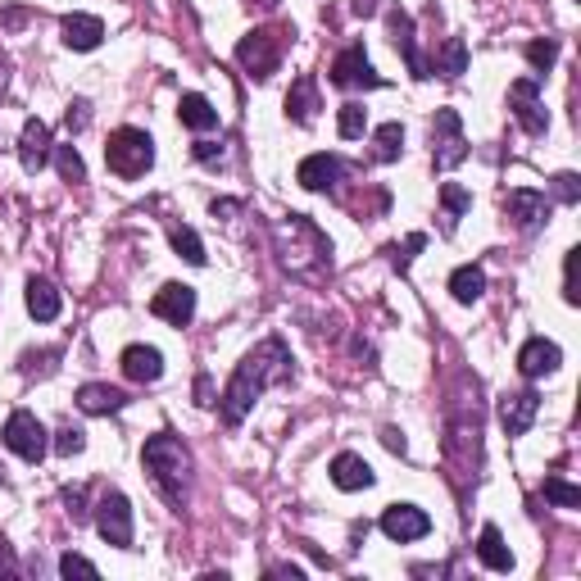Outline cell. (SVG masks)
<instances>
[{
	"instance_id": "cell-37",
	"label": "cell",
	"mask_w": 581,
	"mask_h": 581,
	"mask_svg": "<svg viewBox=\"0 0 581 581\" xmlns=\"http://www.w3.org/2000/svg\"><path fill=\"white\" fill-rule=\"evenodd\" d=\"M577 259H581V250H568V259H563V300H568V305H577V300H581V291H577Z\"/></svg>"
},
{
	"instance_id": "cell-21",
	"label": "cell",
	"mask_w": 581,
	"mask_h": 581,
	"mask_svg": "<svg viewBox=\"0 0 581 581\" xmlns=\"http://www.w3.org/2000/svg\"><path fill=\"white\" fill-rule=\"evenodd\" d=\"M64 32V46L69 50H96L100 41H105V23L96 19V14H69V19L60 23Z\"/></svg>"
},
{
	"instance_id": "cell-23",
	"label": "cell",
	"mask_w": 581,
	"mask_h": 581,
	"mask_svg": "<svg viewBox=\"0 0 581 581\" xmlns=\"http://www.w3.org/2000/svg\"><path fill=\"white\" fill-rule=\"evenodd\" d=\"M60 291H55V282H46V277H32L28 282V314L37 318V323H55L60 318Z\"/></svg>"
},
{
	"instance_id": "cell-15",
	"label": "cell",
	"mask_w": 581,
	"mask_h": 581,
	"mask_svg": "<svg viewBox=\"0 0 581 581\" xmlns=\"http://www.w3.org/2000/svg\"><path fill=\"white\" fill-rule=\"evenodd\" d=\"M536 414H541V395L536 391L504 395V404H500V423L509 436H527V427L536 423Z\"/></svg>"
},
{
	"instance_id": "cell-1",
	"label": "cell",
	"mask_w": 581,
	"mask_h": 581,
	"mask_svg": "<svg viewBox=\"0 0 581 581\" xmlns=\"http://www.w3.org/2000/svg\"><path fill=\"white\" fill-rule=\"evenodd\" d=\"M291 377V350H286L282 336H268V341H259L255 350H250L246 359L237 364V373H232V382H227L223 400H218V414H223L227 427H241L246 423V414L255 409V400L268 391V386L286 382Z\"/></svg>"
},
{
	"instance_id": "cell-45",
	"label": "cell",
	"mask_w": 581,
	"mask_h": 581,
	"mask_svg": "<svg viewBox=\"0 0 581 581\" xmlns=\"http://www.w3.org/2000/svg\"><path fill=\"white\" fill-rule=\"evenodd\" d=\"M218 214H241V205H237V200H214V218Z\"/></svg>"
},
{
	"instance_id": "cell-49",
	"label": "cell",
	"mask_w": 581,
	"mask_h": 581,
	"mask_svg": "<svg viewBox=\"0 0 581 581\" xmlns=\"http://www.w3.org/2000/svg\"><path fill=\"white\" fill-rule=\"evenodd\" d=\"M5 78H10V64L0 60V96H5Z\"/></svg>"
},
{
	"instance_id": "cell-24",
	"label": "cell",
	"mask_w": 581,
	"mask_h": 581,
	"mask_svg": "<svg viewBox=\"0 0 581 581\" xmlns=\"http://www.w3.org/2000/svg\"><path fill=\"white\" fill-rule=\"evenodd\" d=\"M477 559H482L491 572H513V550L504 545L500 527H491V522H486L482 536H477Z\"/></svg>"
},
{
	"instance_id": "cell-16",
	"label": "cell",
	"mask_w": 581,
	"mask_h": 581,
	"mask_svg": "<svg viewBox=\"0 0 581 581\" xmlns=\"http://www.w3.org/2000/svg\"><path fill=\"white\" fill-rule=\"evenodd\" d=\"M341 173H345V164L336 155H309V159H300L296 182L305 191H332L341 182Z\"/></svg>"
},
{
	"instance_id": "cell-48",
	"label": "cell",
	"mask_w": 581,
	"mask_h": 581,
	"mask_svg": "<svg viewBox=\"0 0 581 581\" xmlns=\"http://www.w3.org/2000/svg\"><path fill=\"white\" fill-rule=\"evenodd\" d=\"M196 395H200V404H209V377H200V382H196Z\"/></svg>"
},
{
	"instance_id": "cell-40",
	"label": "cell",
	"mask_w": 581,
	"mask_h": 581,
	"mask_svg": "<svg viewBox=\"0 0 581 581\" xmlns=\"http://www.w3.org/2000/svg\"><path fill=\"white\" fill-rule=\"evenodd\" d=\"M554 196H559L563 205H577V200H581V182H577V173H559V178H554Z\"/></svg>"
},
{
	"instance_id": "cell-11",
	"label": "cell",
	"mask_w": 581,
	"mask_h": 581,
	"mask_svg": "<svg viewBox=\"0 0 581 581\" xmlns=\"http://www.w3.org/2000/svg\"><path fill=\"white\" fill-rule=\"evenodd\" d=\"M150 314L164 318V323H173V327H187L191 318H196V291H191L187 282L159 286L155 300H150Z\"/></svg>"
},
{
	"instance_id": "cell-30",
	"label": "cell",
	"mask_w": 581,
	"mask_h": 581,
	"mask_svg": "<svg viewBox=\"0 0 581 581\" xmlns=\"http://www.w3.org/2000/svg\"><path fill=\"white\" fill-rule=\"evenodd\" d=\"M168 241H173V250H178V255L187 259V264H205V259H209V255H205V241H200L196 232H191V227H182V223H178V227H168Z\"/></svg>"
},
{
	"instance_id": "cell-43",
	"label": "cell",
	"mask_w": 581,
	"mask_h": 581,
	"mask_svg": "<svg viewBox=\"0 0 581 581\" xmlns=\"http://www.w3.org/2000/svg\"><path fill=\"white\" fill-rule=\"evenodd\" d=\"M196 159L200 164H218V159H223V146H218V141H196Z\"/></svg>"
},
{
	"instance_id": "cell-28",
	"label": "cell",
	"mask_w": 581,
	"mask_h": 581,
	"mask_svg": "<svg viewBox=\"0 0 581 581\" xmlns=\"http://www.w3.org/2000/svg\"><path fill=\"white\" fill-rule=\"evenodd\" d=\"M432 73H445V78H463V73H468V46H463V37H445L441 41Z\"/></svg>"
},
{
	"instance_id": "cell-19",
	"label": "cell",
	"mask_w": 581,
	"mask_h": 581,
	"mask_svg": "<svg viewBox=\"0 0 581 581\" xmlns=\"http://www.w3.org/2000/svg\"><path fill=\"white\" fill-rule=\"evenodd\" d=\"M123 373H128V382H159V377H164V355H159L155 345H128V350H123Z\"/></svg>"
},
{
	"instance_id": "cell-4",
	"label": "cell",
	"mask_w": 581,
	"mask_h": 581,
	"mask_svg": "<svg viewBox=\"0 0 581 581\" xmlns=\"http://www.w3.org/2000/svg\"><path fill=\"white\" fill-rule=\"evenodd\" d=\"M105 164H109V173H119V178H141V173L155 164V141H150L141 128L109 132V141H105Z\"/></svg>"
},
{
	"instance_id": "cell-29",
	"label": "cell",
	"mask_w": 581,
	"mask_h": 581,
	"mask_svg": "<svg viewBox=\"0 0 581 581\" xmlns=\"http://www.w3.org/2000/svg\"><path fill=\"white\" fill-rule=\"evenodd\" d=\"M373 141H377V164H395L400 159V150H404V128L400 123H382V128L373 132Z\"/></svg>"
},
{
	"instance_id": "cell-25",
	"label": "cell",
	"mask_w": 581,
	"mask_h": 581,
	"mask_svg": "<svg viewBox=\"0 0 581 581\" xmlns=\"http://www.w3.org/2000/svg\"><path fill=\"white\" fill-rule=\"evenodd\" d=\"M178 119H182V128H191V132H209V128H218V109L209 105L200 91H187L178 105Z\"/></svg>"
},
{
	"instance_id": "cell-13",
	"label": "cell",
	"mask_w": 581,
	"mask_h": 581,
	"mask_svg": "<svg viewBox=\"0 0 581 581\" xmlns=\"http://www.w3.org/2000/svg\"><path fill=\"white\" fill-rule=\"evenodd\" d=\"M382 532L391 536V541H423L427 532H432V518H427L418 504H391V509L382 513Z\"/></svg>"
},
{
	"instance_id": "cell-42",
	"label": "cell",
	"mask_w": 581,
	"mask_h": 581,
	"mask_svg": "<svg viewBox=\"0 0 581 581\" xmlns=\"http://www.w3.org/2000/svg\"><path fill=\"white\" fill-rule=\"evenodd\" d=\"M64 504H69V518L82 522L87 518V486H69V491H64Z\"/></svg>"
},
{
	"instance_id": "cell-18",
	"label": "cell",
	"mask_w": 581,
	"mask_h": 581,
	"mask_svg": "<svg viewBox=\"0 0 581 581\" xmlns=\"http://www.w3.org/2000/svg\"><path fill=\"white\" fill-rule=\"evenodd\" d=\"M391 37H395V50L404 55V64H409V73L414 78H432V64L418 55V41H414V19L404 10H391Z\"/></svg>"
},
{
	"instance_id": "cell-9",
	"label": "cell",
	"mask_w": 581,
	"mask_h": 581,
	"mask_svg": "<svg viewBox=\"0 0 581 581\" xmlns=\"http://www.w3.org/2000/svg\"><path fill=\"white\" fill-rule=\"evenodd\" d=\"M509 109H513V119L522 123L527 137H541V132L550 128V114H545V105H541V87H536V78L513 82V87H509Z\"/></svg>"
},
{
	"instance_id": "cell-31",
	"label": "cell",
	"mask_w": 581,
	"mask_h": 581,
	"mask_svg": "<svg viewBox=\"0 0 581 581\" xmlns=\"http://www.w3.org/2000/svg\"><path fill=\"white\" fill-rule=\"evenodd\" d=\"M545 500L559 509H581V486L563 482V477H545Z\"/></svg>"
},
{
	"instance_id": "cell-41",
	"label": "cell",
	"mask_w": 581,
	"mask_h": 581,
	"mask_svg": "<svg viewBox=\"0 0 581 581\" xmlns=\"http://www.w3.org/2000/svg\"><path fill=\"white\" fill-rule=\"evenodd\" d=\"M87 123H91V105H87V100H73L69 114H64V128H69V132H82Z\"/></svg>"
},
{
	"instance_id": "cell-10",
	"label": "cell",
	"mask_w": 581,
	"mask_h": 581,
	"mask_svg": "<svg viewBox=\"0 0 581 581\" xmlns=\"http://www.w3.org/2000/svg\"><path fill=\"white\" fill-rule=\"evenodd\" d=\"M382 73L368 64V55H364V46H345L341 55L332 60V87H341V91H350V87H382Z\"/></svg>"
},
{
	"instance_id": "cell-35",
	"label": "cell",
	"mask_w": 581,
	"mask_h": 581,
	"mask_svg": "<svg viewBox=\"0 0 581 581\" xmlns=\"http://www.w3.org/2000/svg\"><path fill=\"white\" fill-rule=\"evenodd\" d=\"M527 60H532V69L536 73H550L554 69V60H559V41H532V46H527Z\"/></svg>"
},
{
	"instance_id": "cell-44",
	"label": "cell",
	"mask_w": 581,
	"mask_h": 581,
	"mask_svg": "<svg viewBox=\"0 0 581 581\" xmlns=\"http://www.w3.org/2000/svg\"><path fill=\"white\" fill-rule=\"evenodd\" d=\"M382 441H386V450L404 454V436H400V432H395V427H386V432H382Z\"/></svg>"
},
{
	"instance_id": "cell-22",
	"label": "cell",
	"mask_w": 581,
	"mask_h": 581,
	"mask_svg": "<svg viewBox=\"0 0 581 581\" xmlns=\"http://www.w3.org/2000/svg\"><path fill=\"white\" fill-rule=\"evenodd\" d=\"M123 404H128V395H123L119 386H105V382L78 386V409H82V414H119Z\"/></svg>"
},
{
	"instance_id": "cell-14",
	"label": "cell",
	"mask_w": 581,
	"mask_h": 581,
	"mask_svg": "<svg viewBox=\"0 0 581 581\" xmlns=\"http://www.w3.org/2000/svg\"><path fill=\"white\" fill-rule=\"evenodd\" d=\"M327 473H332V486H341V491H368V486L377 482L373 463H368L364 454H350V450H345V454H336Z\"/></svg>"
},
{
	"instance_id": "cell-5",
	"label": "cell",
	"mask_w": 581,
	"mask_h": 581,
	"mask_svg": "<svg viewBox=\"0 0 581 581\" xmlns=\"http://www.w3.org/2000/svg\"><path fill=\"white\" fill-rule=\"evenodd\" d=\"M282 37H286V32H277V28L246 32V37H241V46H237L241 69H246L250 78H259V82L273 78L277 64H282Z\"/></svg>"
},
{
	"instance_id": "cell-12",
	"label": "cell",
	"mask_w": 581,
	"mask_h": 581,
	"mask_svg": "<svg viewBox=\"0 0 581 581\" xmlns=\"http://www.w3.org/2000/svg\"><path fill=\"white\" fill-rule=\"evenodd\" d=\"M504 214L513 218L518 232H536V227L550 218V200H545L541 191H532V187H518V191L504 196Z\"/></svg>"
},
{
	"instance_id": "cell-17",
	"label": "cell",
	"mask_w": 581,
	"mask_h": 581,
	"mask_svg": "<svg viewBox=\"0 0 581 581\" xmlns=\"http://www.w3.org/2000/svg\"><path fill=\"white\" fill-rule=\"evenodd\" d=\"M559 364H563V350L554 341H545V336H532V341L518 350V373L522 377H545Z\"/></svg>"
},
{
	"instance_id": "cell-2",
	"label": "cell",
	"mask_w": 581,
	"mask_h": 581,
	"mask_svg": "<svg viewBox=\"0 0 581 581\" xmlns=\"http://www.w3.org/2000/svg\"><path fill=\"white\" fill-rule=\"evenodd\" d=\"M273 250H277V264L291 277H300V282H318V277H327V268H332V241H327L323 227L305 214L277 218Z\"/></svg>"
},
{
	"instance_id": "cell-47",
	"label": "cell",
	"mask_w": 581,
	"mask_h": 581,
	"mask_svg": "<svg viewBox=\"0 0 581 581\" xmlns=\"http://www.w3.org/2000/svg\"><path fill=\"white\" fill-rule=\"evenodd\" d=\"M277 577H305V568H296V563H282V568H273Z\"/></svg>"
},
{
	"instance_id": "cell-3",
	"label": "cell",
	"mask_w": 581,
	"mask_h": 581,
	"mask_svg": "<svg viewBox=\"0 0 581 581\" xmlns=\"http://www.w3.org/2000/svg\"><path fill=\"white\" fill-rule=\"evenodd\" d=\"M146 473L155 477V486L164 491L168 504H182V495H187V477H191V454L187 445L178 441L173 432H159L146 441Z\"/></svg>"
},
{
	"instance_id": "cell-27",
	"label": "cell",
	"mask_w": 581,
	"mask_h": 581,
	"mask_svg": "<svg viewBox=\"0 0 581 581\" xmlns=\"http://www.w3.org/2000/svg\"><path fill=\"white\" fill-rule=\"evenodd\" d=\"M482 291H486V273L477 264H463V268L450 273V296L459 300V305H477Z\"/></svg>"
},
{
	"instance_id": "cell-7",
	"label": "cell",
	"mask_w": 581,
	"mask_h": 581,
	"mask_svg": "<svg viewBox=\"0 0 581 581\" xmlns=\"http://www.w3.org/2000/svg\"><path fill=\"white\" fill-rule=\"evenodd\" d=\"M96 527L100 536H105L109 545H119V550H128L132 545V504L123 491H105L96 504Z\"/></svg>"
},
{
	"instance_id": "cell-36",
	"label": "cell",
	"mask_w": 581,
	"mask_h": 581,
	"mask_svg": "<svg viewBox=\"0 0 581 581\" xmlns=\"http://www.w3.org/2000/svg\"><path fill=\"white\" fill-rule=\"evenodd\" d=\"M87 450V432H82V427H64L60 436H55V454H64V459H69V454H82Z\"/></svg>"
},
{
	"instance_id": "cell-32",
	"label": "cell",
	"mask_w": 581,
	"mask_h": 581,
	"mask_svg": "<svg viewBox=\"0 0 581 581\" xmlns=\"http://www.w3.org/2000/svg\"><path fill=\"white\" fill-rule=\"evenodd\" d=\"M364 128H368V109H364V105H341L336 132H341L345 141H355V137H364Z\"/></svg>"
},
{
	"instance_id": "cell-39",
	"label": "cell",
	"mask_w": 581,
	"mask_h": 581,
	"mask_svg": "<svg viewBox=\"0 0 581 581\" xmlns=\"http://www.w3.org/2000/svg\"><path fill=\"white\" fill-rule=\"evenodd\" d=\"M423 246H427V237H423V232H414V237L404 241V246H395V250H391V255H395V268H400V273H404V268L414 264V255H418V250H423Z\"/></svg>"
},
{
	"instance_id": "cell-6",
	"label": "cell",
	"mask_w": 581,
	"mask_h": 581,
	"mask_svg": "<svg viewBox=\"0 0 581 581\" xmlns=\"http://www.w3.org/2000/svg\"><path fill=\"white\" fill-rule=\"evenodd\" d=\"M0 441L10 445L19 459H28V463H41V459H46V450H50L46 427H41L37 414H28V409H14V414L5 418V432H0Z\"/></svg>"
},
{
	"instance_id": "cell-26",
	"label": "cell",
	"mask_w": 581,
	"mask_h": 581,
	"mask_svg": "<svg viewBox=\"0 0 581 581\" xmlns=\"http://www.w3.org/2000/svg\"><path fill=\"white\" fill-rule=\"evenodd\" d=\"M314 109H318V87H314V78H296L291 82V91H286V114L296 123H314Z\"/></svg>"
},
{
	"instance_id": "cell-20",
	"label": "cell",
	"mask_w": 581,
	"mask_h": 581,
	"mask_svg": "<svg viewBox=\"0 0 581 581\" xmlns=\"http://www.w3.org/2000/svg\"><path fill=\"white\" fill-rule=\"evenodd\" d=\"M19 159L28 173H41L50 159V128L41 119H28L23 123V137H19Z\"/></svg>"
},
{
	"instance_id": "cell-50",
	"label": "cell",
	"mask_w": 581,
	"mask_h": 581,
	"mask_svg": "<svg viewBox=\"0 0 581 581\" xmlns=\"http://www.w3.org/2000/svg\"><path fill=\"white\" fill-rule=\"evenodd\" d=\"M255 5H264V10H273V5H277V0H255Z\"/></svg>"
},
{
	"instance_id": "cell-33",
	"label": "cell",
	"mask_w": 581,
	"mask_h": 581,
	"mask_svg": "<svg viewBox=\"0 0 581 581\" xmlns=\"http://www.w3.org/2000/svg\"><path fill=\"white\" fill-rule=\"evenodd\" d=\"M55 164H60V178L64 182H87V164L73 146H55Z\"/></svg>"
},
{
	"instance_id": "cell-8",
	"label": "cell",
	"mask_w": 581,
	"mask_h": 581,
	"mask_svg": "<svg viewBox=\"0 0 581 581\" xmlns=\"http://www.w3.org/2000/svg\"><path fill=\"white\" fill-rule=\"evenodd\" d=\"M432 159L436 168H454L468 159V141H463V119L454 114V109H436V123H432Z\"/></svg>"
},
{
	"instance_id": "cell-46",
	"label": "cell",
	"mask_w": 581,
	"mask_h": 581,
	"mask_svg": "<svg viewBox=\"0 0 581 581\" xmlns=\"http://www.w3.org/2000/svg\"><path fill=\"white\" fill-rule=\"evenodd\" d=\"M377 5H382V0H355V14H364V19H368V14H377Z\"/></svg>"
},
{
	"instance_id": "cell-34",
	"label": "cell",
	"mask_w": 581,
	"mask_h": 581,
	"mask_svg": "<svg viewBox=\"0 0 581 581\" xmlns=\"http://www.w3.org/2000/svg\"><path fill=\"white\" fill-rule=\"evenodd\" d=\"M441 205H445V214H450V223H445V227H454V218L473 209V196H468L463 187H454V182H445V187H441Z\"/></svg>"
},
{
	"instance_id": "cell-38",
	"label": "cell",
	"mask_w": 581,
	"mask_h": 581,
	"mask_svg": "<svg viewBox=\"0 0 581 581\" xmlns=\"http://www.w3.org/2000/svg\"><path fill=\"white\" fill-rule=\"evenodd\" d=\"M60 572H64V577H100V568H96V563H91V559H82V554H64V559H60Z\"/></svg>"
}]
</instances>
